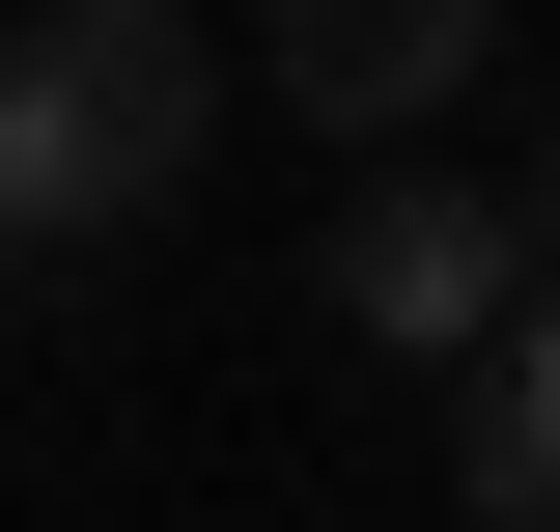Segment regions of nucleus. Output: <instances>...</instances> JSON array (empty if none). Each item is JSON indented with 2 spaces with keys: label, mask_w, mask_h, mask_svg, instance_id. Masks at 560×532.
Here are the masks:
<instances>
[{
  "label": "nucleus",
  "mask_w": 560,
  "mask_h": 532,
  "mask_svg": "<svg viewBox=\"0 0 560 532\" xmlns=\"http://www.w3.org/2000/svg\"><path fill=\"white\" fill-rule=\"evenodd\" d=\"M197 169H224L197 0H0V253H140Z\"/></svg>",
  "instance_id": "1"
},
{
  "label": "nucleus",
  "mask_w": 560,
  "mask_h": 532,
  "mask_svg": "<svg viewBox=\"0 0 560 532\" xmlns=\"http://www.w3.org/2000/svg\"><path fill=\"white\" fill-rule=\"evenodd\" d=\"M533 309V169H364L337 197V336H393V365H477V336Z\"/></svg>",
  "instance_id": "2"
},
{
  "label": "nucleus",
  "mask_w": 560,
  "mask_h": 532,
  "mask_svg": "<svg viewBox=\"0 0 560 532\" xmlns=\"http://www.w3.org/2000/svg\"><path fill=\"white\" fill-rule=\"evenodd\" d=\"M477 57H504V0H280V113H337V140L477 113Z\"/></svg>",
  "instance_id": "3"
},
{
  "label": "nucleus",
  "mask_w": 560,
  "mask_h": 532,
  "mask_svg": "<svg viewBox=\"0 0 560 532\" xmlns=\"http://www.w3.org/2000/svg\"><path fill=\"white\" fill-rule=\"evenodd\" d=\"M448 476H477V532H560V253H533V309L477 336V420H448Z\"/></svg>",
  "instance_id": "4"
},
{
  "label": "nucleus",
  "mask_w": 560,
  "mask_h": 532,
  "mask_svg": "<svg viewBox=\"0 0 560 532\" xmlns=\"http://www.w3.org/2000/svg\"><path fill=\"white\" fill-rule=\"evenodd\" d=\"M533 253H560V140H533Z\"/></svg>",
  "instance_id": "5"
}]
</instances>
